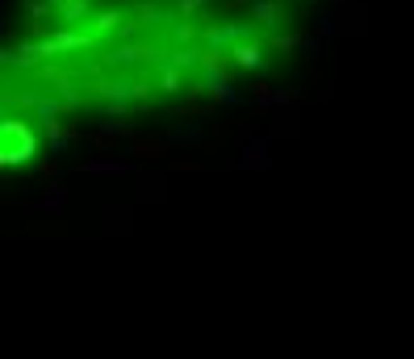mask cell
<instances>
[{
  "instance_id": "1",
  "label": "cell",
  "mask_w": 414,
  "mask_h": 359,
  "mask_svg": "<svg viewBox=\"0 0 414 359\" xmlns=\"http://www.w3.org/2000/svg\"><path fill=\"white\" fill-rule=\"evenodd\" d=\"M30 159H34V134H30V126L4 113V122H0V163L13 167V163H30Z\"/></svg>"
},
{
  "instance_id": "2",
  "label": "cell",
  "mask_w": 414,
  "mask_h": 359,
  "mask_svg": "<svg viewBox=\"0 0 414 359\" xmlns=\"http://www.w3.org/2000/svg\"><path fill=\"white\" fill-rule=\"evenodd\" d=\"M201 80H205V88L214 92L222 105H238V92L230 88V80L222 76V67H218V54H214V50H201Z\"/></svg>"
},
{
  "instance_id": "3",
  "label": "cell",
  "mask_w": 414,
  "mask_h": 359,
  "mask_svg": "<svg viewBox=\"0 0 414 359\" xmlns=\"http://www.w3.org/2000/svg\"><path fill=\"white\" fill-rule=\"evenodd\" d=\"M247 38H251V25H214V30L205 34L209 50H218V54L234 50V46H238V42H247Z\"/></svg>"
},
{
  "instance_id": "4",
  "label": "cell",
  "mask_w": 414,
  "mask_h": 359,
  "mask_svg": "<svg viewBox=\"0 0 414 359\" xmlns=\"http://www.w3.org/2000/svg\"><path fill=\"white\" fill-rule=\"evenodd\" d=\"M142 84H130V80H117V84H100V100H105V109L109 113H126V105L134 100Z\"/></svg>"
},
{
  "instance_id": "5",
  "label": "cell",
  "mask_w": 414,
  "mask_h": 359,
  "mask_svg": "<svg viewBox=\"0 0 414 359\" xmlns=\"http://www.w3.org/2000/svg\"><path fill=\"white\" fill-rule=\"evenodd\" d=\"M230 59H234L243 71H260V67H264V50H260V42H238L234 50H230Z\"/></svg>"
},
{
  "instance_id": "6",
  "label": "cell",
  "mask_w": 414,
  "mask_h": 359,
  "mask_svg": "<svg viewBox=\"0 0 414 359\" xmlns=\"http://www.w3.org/2000/svg\"><path fill=\"white\" fill-rule=\"evenodd\" d=\"M54 8H59V21L63 25H76V21H84L92 13V0H50Z\"/></svg>"
},
{
  "instance_id": "7",
  "label": "cell",
  "mask_w": 414,
  "mask_h": 359,
  "mask_svg": "<svg viewBox=\"0 0 414 359\" xmlns=\"http://www.w3.org/2000/svg\"><path fill=\"white\" fill-rule=\"evenodd\" d=\"M247 8H251V17H260V25H268V30H276V25L284 21V13H280L276 0H247Z\"/></svg>"
},
{
  "instance_id": "8",
  "label": "cell",
  "mask_w": 414,
  "mask_h": 359,
  "mask_svg": "<svg viewBox=\"0 0 414 359\" xmlns=\"http://www.w3.org/2000/svg\"><path fill=\"white\" fill-rule=\"evenodd\" d=\"M180 88H184V67L163 63V67H159V92H180Z\"/></svg>"
},
{
  "instance_id": "9",
  "label": "cell",
  "mask_w": 414,
  "mask_h": 359,
  "mask_svg": "<svg viewBox=\"0 0 414 359\" xmlns=\"http://www.w3.org/2000/svg\"><path fill=\"white\" fill-rule=\"evenodd\" d=\"M84 172H126V163H113V159H92V163H84Z\"/></svg>"
},
{
  "instance_id": "10",
  "label": "cell",
  "mask_w": 414,
  "mask_h": 359,
  "mask_svg": "<svg viewBox=\"0 0 414 359\" xmlns=\"http://www.w3.org/2000/svg\"><path fill=\"white\" fill-rule=\"evenodd\" d=\"M289 100V88H276V92H260V105H284Z\"/></svg>"
},
{
  "instance_id": "11",
  "label": "cell",
  "mask_w": 414,
  "mask_h": 359,
  "mask_svg": "<svg viewBox=\"0 0 414 359\" xmlns=\"http://www.w3.org/2000/svg\"><path fill=\"white\" fill-rule=\"evenodd\" d=\"M25 8H30V17H34V21H42L46 8H50V0H25Z\"/></svg>"
},
{
  "instance_id": "12",
  "label": "cell",
  "mask_w": 414,
  "mask_h": 359,
  "mask_svg": "<svg viewBox=\"0 0 414 359\" xmlns=\"http://www.w3.org/2000/svg\"><path fill=\"white\" fill-rule=\"evenodd\" d=\"M247 167H264V142H255V146L247 151Z\"/></svg>"
},
{
  "instance_id": "13",
  "label": "cell",
  "mask_w": 414,
  "mask_h": 359,
  "mask_svg": "<svg viewBox=\"0 0 414 359\" xmlns=\"http://www.w3.org/2000/svg\"><path fill=\"white\" fill-rule=\"evenodd\" d=\"M117 21H122L117 13H105V17H96V30H109V25H117Z\"/></svg>"
},
{
  "instance_id": "14",
  "label": "cell",
  "mask_w": 414,
  "mask_h": 359,
  "mask_svg": "<svg viewBox=\"0 0 414 359\" xmlns=\"http://www.w3.org/2000/svg\"><path fill=\"white\" fill-rule=\"evenodd\" d=\"M122 130H126L122 122H105V126H100V134H122Z\"/></svg>"
},
{
  "instance_id": "15",
  "label": "cell",
  "mask_w": 414,
  "mask_h": 359,
  "mask_svg": "<svg viewBox=\"0 0 414 359\" xmlns=\"http://www.w3.org/2000/svg\"><path fill=\"white\" fill-rule=\"evenodd\" d=\"M297 42H301V38H293V34H289V38H276V46H280V50H293Z\"/></svg>"
},
{
  "instance_id": "16",
  "label": "cell",
  "mask_w": 414,
  "mask_h": 359,
  "mask_svg": "<svg viewBox=\"0 0 414 359\" xmlns=\"http://www.w3.org/2000/svg\"><path fill=\"white\" fill-rule=\"evenodd\" d=\"M201 4H205V0H180V8H184V13H192V8H201Z\"/></svg>"
}]
</instances>
